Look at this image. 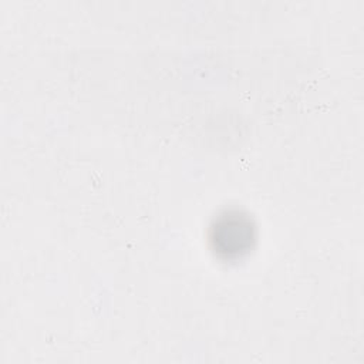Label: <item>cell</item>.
Here are the masks:
<instances>
[{"instance_id": "6da1fadb", "label": "cell", "mask_w": 364, "mask_h": 364, "mask_svg": "<svg viewBox=\"0 0 364 364\" xmlns=\"http://www.w3.org/2000/svg\"><path fill=\"white\" fill-rule=\"evenodd\" d=\"M232 237L226 250H242L249 245V239H252L250 235V226L249 223H243L239 219H225L222 225L215 229V240L222 237Z\"/></svg>"}]
</instances>
